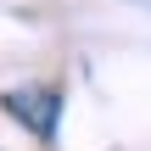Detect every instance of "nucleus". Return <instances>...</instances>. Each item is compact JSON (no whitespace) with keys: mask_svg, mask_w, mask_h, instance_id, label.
<instances>
[{"mask_svg":"<svg viewBox=\"0 0 151 151\" xmlns=\"http://www.w3.org/2000/svg\"><path fill=\"white\" fill-rule=\"evenodd\" d=\"M0 106L39 140V146H56V118H62V90L50 84H22V90H6Z\"/></svg>","mask_w":151,"mask_h":151,"instance_id":"nucleus-1","label":"nucleus"}]
</instances>
